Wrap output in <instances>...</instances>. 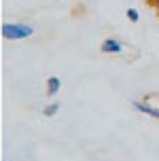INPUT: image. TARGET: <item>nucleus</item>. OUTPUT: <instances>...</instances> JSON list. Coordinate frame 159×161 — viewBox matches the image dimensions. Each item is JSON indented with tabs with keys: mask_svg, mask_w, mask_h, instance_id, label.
Masks as SVG:
<instances>
[{
	"mask_svg": "<svg viewBox=\"0 0 159 161\" xmlns=\"http://www.w3.org/2000/svg\"><path fill=\"white\" fill-rule=\"evenodd\" d=\"M127 19L136 24V21L140 19V15H138V11H136V8H127Z\"/></svg>",
	"mask_w": 159,
	"mask_h": 161,
	"instance_id": "nucleus-6",
	"label": "nucleus"
},
{
	"mask_svg": "<svg viewBox=\"0 0 159 161\" xmlns=\"http://www.w3.org/2000/svg\"><path fill=\"white\" fill-rule=\"evenodd\" d=\"M134 108L138 110V113L146 114V117H153V119H159V108H153V106H149L146 102H134Z\"/></svg>",
	"mask_w": 159,
	"mask_h": 161,
	"instance_id": "nucleus-3",
	"label": "nucleus"
},
{
	"mask_svg": "<svg viewBox=\"0 0 159 161\" xmlns=\"http://www.w3.org/2000/svg\"><path fill=\"white\" fill-rule=\"evenodd\" d=\"M0 32L7 40H24L34 34V28L28 24H2Z\"/></svg>",
	"mask_w": 159,
	"mask_h": 161,
	"instance_id": "nucleus-1",
	"label": "nucleus"
},
{
	"mask_svg": "<svg viewBox=\"0 0 159 161\" xmlns=\"http://www.w3.org/2000/svg\"><path fill=\"white\" fill-rule=\"evenodd\" d=\"M151 7L155 8V11H159V0H151Z\"/></svg>",
	"mask_w": 159,
	"mask_h": 161,
	"instance_id": "nucleus-7",
	"label": "nucleus"
},
{
	"mask_svg": "<svg viewBox=\"0 0 159 161\" xmlns=\"http://www.w3.org/2000/svg\"><path fill=\"white\" fill-rule=\"evenodd\" d=\"M60 87H62L60 76H49L47 79V96H55L57 91H60Z\"/></svg>",
	"mask_w": 159,
	"mask_h": 161,
	"instance_id": "nucleus-4",
	"label": "nucleus"
},
{
	"mask_svg": "<svg viewBox=\"0 0 159 161\" xmlns=\"http://www.w3.org/2000/svg\"><path fill=\"white\" fill-rule=\"evenodd\" d=\"M57 113H60V104H57V102H51V104H47L43 108V114H45V117H55Z\"/></svg>",
	"mask_w": 159,
	"mask_h": 161,
	"instance_id": "nucleus-5",
	"label": "nucleus"
},
{
	"mask_svg": "<svg viewBox=\"0 0 159 161\" xmlns=\"http://www.w3.org/2000/svg\"><path fill=\"white\" fill-rule=\"evenodd\" d=\"M100 51H102V53H121V51H123V45H121L117 38H106L102 42Z\"/></svg>",
	"mask_w": 159,
	"mask_h": 161,
	"instance_id": "nucleus-2",
	"label": "nucleus"
}]
</instances>
